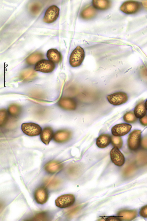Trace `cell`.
I'll return each mask as SVG.
<instances>
[{"instance_id": "31", "label": "cell", "mask_w": 147, "mask_h": 221, "mask_svg": "<svg viewBox=\"0 0 147 221\" xmlns=\"http://www.w3.org/2000/svg\"><path fill=\"white\" fill-rule=\"evenodd\" d=\"M140 122L141 124L144 126H147V116H145L140 118Z\"/></svg>"}, {"instance_id": "28", "label": "cell", "mask_w": 147, "mask_h": 221, "mask_svg": "<svg viewBox=\"0 0 147 221\" xmlns=\"http://www.w3.org/2000/svg\"><path fill=\"white\" fill-rule=\"evenodd\" d=\"M35 74V72L33 70L28 69L25 70L22 73V77L25 79H29L34 77Z\"/></svg>"}, {"instance_id": "14", "label": "cell", "mask_w": 147, "mask_h": 221, "mask_svg": "<svg viewBox=\"0 0 147 221\" xmlns=\"http://www.w3.org/2000/svg\"><path fill=\"white\" fill-rule=\"evenodd\" d=\"M137 215V211L135 210H123L118 212L117 215L121 220L129 221L134 219Z\"/></svg>"}, {"instance_id": "19", "label": "cell", "mask_w": 147, "mask_h": 221, "mask_svg": "<svg viewBox=\"0 0 147 221\" xmlns=\"http://www.w3.org/2000/svg\"><path fill=\"white\" fill-rule=\"evenodd\" d=\"M147 110L146 108L143 100L139 102L135 106L134 111V114L137 118H141L145 116Z\"/></svg>"}, {"instance_id": "26", "label": "cell", "mask_w": 147, "mask_h": 221, "mask_svg": "<svg viewBox=\"0 0 147 221\" xmlns=\"http://www.w3.org/2000/svg\"><path fill=\"white\" fill-rule=\"evenodd\" d=\"M111 141L112 145L118 149L121 148L123 144V140L119 136H112L111 138Z\"/></svg>"}, {"instance_id": "22", "label": "cell", "mask_w": 147, "mask_h": 221, "mask_svg": "<svg viewBox=\"0 0 147 221\" xmlns=\"http://www.w3.org/2000/svg\"><path fill=\"white\" fill-rule=\"evenodd\" d=\"M43 57L41 53L35 52L29 55L26 59L27 63L29 65H33L40 60Z\"/></svg>"}, {"instance_id": "32", "label": "cell", "mask_w": 147, "mask_h": 221, "mask_svg": "<svg viewBox=\"0 0 147 221\" xmlns=\"http://www.w3.org/2000/svg\"><path fill=\"white\" fill-rule=\"evenodd\" d=\"M141 143L142 147L147 149V136L145 137L142 139Z\"/></svg>"}, {"instance_id": "10", "label": "cell", "mask_w": 147, "mask_h": 221, "mask_svg": "<svg viewBox=\"0 0 147 221\" xmlns=\"http://www.w3.org/2000/svg\"><path fill=\"white\" fill-rule=\"evenodd\" d=\"M34 197L36 202L41 204L46 203L49 197L48 191L45 187H41L37 188L34 194Z\"/></svg>"}, {"instance_id": "24", "label": "cell", "mask_w": 147, "mask_h": 221, "mask_svg": "<svg viewBox=\"0 0 147 221\" xmlns=\"http://www.w3.org/2000/svg\"><path fill=\"white\" fill-rule=\"evenodd\" d=\"M123 119L126 122L128 123H135L137 120V118L133 111L126 112L123 116Z\"/></svg>"}, {"instance_id": "20", "label": "cell", "mask_w": 147, "mask_h": 221, "mask_svg": "<svg viewBox=\"0 0 147 221\" xmlns=\"http://www.w3.org/2000/svg\"><path fill=\"white\" fill-rule=\"evenodd\" d=\"M97 13L95 8L92 6L87 7L81 12L80 16L83 19H91L94 17Z\"/></svg>"}, {"instance_id": "1", "label": "cell", "mask_w": 147, "mask_h": 221, "mask_svg": "<svg viewBox=\"0 0 147 221\" xmlns=\"http://www.w3.org/2000/svg\"><path fill=\"white\" fill-rule=\"evenodd\" d=\"M85 57L83 49L80 46H77L72 52L70 56L69 62L73 67L80 66Z\"/></svg>"}, {"instance_id": "27", "label": "cell", "mask_w": 147, "mask_h": 221, "mask_svg": "<svg viewBox=\"0 0 147 221\" xmlns=\"http://www.w3.org/2000/svg\"><path fill=\"white\" fill-rule=\"evenodd\" d=\"M8 115L7 111L2 109L0 112V124L1 126L4 125L8 121Z\"/></svg>"}, {"instance_id": "15", "label": "cell", "mask_w": 147, "mask_h": 221, "mask_svg": "<svg viewBox=\"0 0 147 221\" xmlns=\"http://www.w3.org/2000/svg\"><path fill=\"white\" fill-rule=\"evenodd\" d=\"M62 164L59 162L52 161L48 162L45 165V170L50 174H54L59 171L62 169Z\"/></svg>"}, {"instance_id": "17", "label": "cell", "mask_w": 147, "mask_h": 221, "mask_svg": "<svg viewBox=\"0 0 147 221\" xmlns=\"http://www.w3.org/2000/svg\"><path fill=\"white\" fill-rule=\"evenodd\" d=\"M46 56L49 60L55 63H58L60 62L61 58L60 52L57 49L53 48L48 50Z\"/></svg>"}, {"instance_id": "23", "label": "cell", "mask_w": 147, "mask_h": 221, "mask_svg": "<svg viewBox=\"0 0 147 221\" xmlns=\"http://www.w3.org/2000/svg\"><path fill=\"white\" fill-rule=\"evenodd\" d=\"M8 111L9 113L12 116L16 117L20 114L21 109L19 105L16 104H12L9 106Z\"/></svg>"}, {"instance_id": "21", "label": "cell", "mask_w": 147, "mask_h": 221, "mask_svg": "<svg viewBox=\"0 0 147 221\" xmlns=\"http://www.w3.org/2000/svg\"><path fill=\"white\" fill-rule=\"evenodd\" d=\"M94 7L100 10H104L110 8L111 6L110 1L107 0H94L92 1Z\"/></svg>"}, {"instance_id": "11", "label": "cell", "mask_w": 147, "mask_h": 221, "mask_svg": "<svg viewBox=\"0 0 147 221\" xmlns=\"http://www.w3.org/2000/svg\"><path fill=\"white\" fill-rule=\"evenodd\" d=\"M140 7V5L138 2L134 1H128L122 4L120 9L125 13L131 14L138 11Z\"/></svg>"}, {"instance_id": "6", "label": "cell", "mask_w": 147, "mask_h": 221, "mask_svg": "<svg viewBox=\"0 0 147 221\" xmlns=\"http://www.w3.org/2000/svg\"><path fill=\"white\" fill-rule=\"evenodd\" d=\"M59 9L53 5L49 6L46 11L43 19V21L46 23H51L55 22L59 17Z\"/></svg>"}, {"instance_id": "3", "label": "cell", "mask_w": 147, "mask_h": 221, "mask_svg": "<svg viewBox=\"0 0 147 221\" xmlns=\"http://www.w3.org/2000/svg\"><path fill=\"white\" fill-rule=\"evenodd\" d=\"M75 198L74 195L65 194L58 197L55 200L56 205L58 207L64 208L69 207L75 202Z\"/></svg>"}, {"instance_id": "4", "label": "cell", "mask_w": 147, "mask_h": 221, "mask_svg": "<svg viewBox=\"0 0 147 221\" xmlns=\"http://www.w3.org/2000/svg\"><path fill=\"white\" fill-rule=\"evenodd\" d=\"M108 102L114 105H118L127 102L128 99L127 94L124 92H118L107 96Z\"/></svg>"}, {"instance_id": "29", "label": "cell", "mask_w": 147, "mask_h": 221, "mask_svg": "<svg viewBox=\"0 0 147 221\" xmlns=\"http://www.w3.org/2000/svg\"><path fill=\"white\" fill-rule=\"evenodd\" d=\"M45 182L46 185L51 188L56 187L58 184V180L53 178H48Z\"/></svg>"}, {"instance_id": "2", "label": "cell", "mask_w": 147, "mask_h": 221, "mask_svg": "<svg viewBox=\"0 0 147 221\" xmlns=\"http://www.w3.org/2000/svg\"><path fill=\"white\" fill-rule=\"evenodd\" d=\"M141 131L139 130L132 131L129 135L128 139V145L131 150L135 151L139 147L141 143Z\"/></svg>"}, {"instance_id": "25", "label": "cell", "mask_w": 147, "mask_h": 221, "mask_svg": "<svg viewBox=\"0 0 147 221\" xmlns=\"http://www.w3.org/2000/svg\"><path fill=\"white\" fill-rule=\"evenodd\" d=\"M49 219L48 214L46 212H42L35 215L31 220L33 221H46Z\"/></svg>"}, {"instance_id": "7", "label": "cell", "mask_w": 147, "mask_h": 221, "mask_svg": "<svg viewBox=\"0 0 147 221\" xmlns=\"http://www.w3.org/2000/svg\"><path fill=\"white\" fill-rule=\"evenodd\" d=\"M55 67L54 63L48 60L43 59L37 62L35 66L36 71L44 73H49L54 70Z\"/></svg>"}, {"instance_id": "34", "label": "cell", "mask_w": 147, "mask_h": 221, "mask_svg": "<svg viewBox=\"0 0 147 221\" xmlns=\"http://www.w3.org/2000/svg\"><path fill=\"white\" fill-rule=\"evenodd\" d=\"M145 105L146 108V110H147V100H146V101L145 103Z\"/></svg>"}, {"instance_id": "13", "label": "cell", "mask_w": 147, "mask_h": 221, "mask_svg": "<svg viewBox=\"0 0 147 221\" xmlns=\"http://www.w3.org/2000/svg\"><path fill=\"white\" fill-rule=\"evenodd\" d=\"M72 136L71 132L67 130H61L57 131L53 136L54 140L56 142L62 143L69 140Z\"/></svg>"}, {"instance_id": "12", "label": "cell", "mask_w": 147, "mask_h": 221, "mask_svg": "<svg viewBox=\"0 0 147 221\" xmlns=\"http://www.w3.org/2000/svg\"><path fill=\"white\" fill-rule=\"evenodd\" d=\"M58 105L62 109L67 110H74L77 107V103L75 100L67 97L61 98L58 102Z\"/></svg>"}, {"instance_id": "8", "label": "cell", "mask_w": 147, "mask_h": 221, "mask_svg": "<svg viewBox=\"0 0 147 221\" xmlns=\"http://www.w3.org/2000/svg\"><path fill=\"white\" fill-rule=\"evenodd\" d=\"M131 128V126L128 124H118L115 125L112 128L111 133L115 136L120 137L123 136L130 131Z\"/></svg>"}, {"instance_id": "5", "label": "cell", "mask_w": 147, "mask_h": 221, "mask_svg": "<svg viewBox=\"0 0 147 221\" xmlns=\"http://www.w3.org/2000/svg\"><path fill=\"white\" fill-rule=\"evenodd\" d=\"M21 128L24 133L31 136L38 135L41 131V128L39 125L32 123H24L21 125Z\"/></svg>"}, {"instance_id": "16", "label": "cell", "mask_w": 147, "mask_h": 221, "mask_svg": "<svg viewBox=\"0 0 147 221\" xmlns=\"http://www.w3.org/2000/svg\"><path fill=\"white\" fill-rule=\"evenodd\" d=\"M53 131L49 127L44 128L41 131L40 138L42 141L46 145H48L53 136Z\"/></svg>"}, {"instance_id": "9", "label": "cell", "mask_w": 147, "mask_h": 221, "mask_svg": "<svg viewBox=\"0 0 147 221\" xmlns=\"http://www.w3.org/2000/svg\"><path fill=\"white\" fill-rule=\"evenodd\" d=\"M110 156L112 162L115 165L118 166H122L125 162V158L123 154L118 149L114 147L110 152Z\"/></svg>"}, {"instance_id": "30", "label": "cell", "mask_w": 147, "mask_h": 221, "mask_svg": "<svg viewBox=\"0 0 147 221\" xmlns=\"http://www.w3.org/2000/svg\"><path fill=\"white\" fill-rule=\"evenodd\" d=\"M140 215L144 218H147V205L141 207L139 212Z\"/></svg>"}, {"instance_id": "18", "label": "cell", "mask_w": 147, "mask_h": 221, "mask_svg": "<svg viewBox=\"0 0 147 221\" xmlns=\"http://www.w3.org/2000/svg\"><path fill=\"white\" fill-rule=\"evenodd\" d=\"M111 141V137L107 134H103L100 135L97 138L96 144L97 146L101 148H104L107 147Z\"/></svg>"}, {"instance_id": "33", "label": "cell", "mask_w": 147, "mask_h": 221, "mask_svg": "<svg viewBox=\"0 0 147 221\" xmlns=\"http://www.w3.org/2000/svg\"><path fill=\"white\" fill-rule=\"evenodd\" d=\"M142 3L143 6L147 9V0L143 1Z\"/></svg>"}]
</instances>
